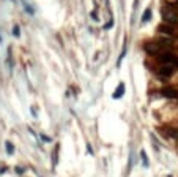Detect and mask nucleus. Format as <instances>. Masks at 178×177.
I'll use <instances>...</instances> for the list:
<instances>
[{"label": "nucleus", "instance_id": "f257e3e1", "mask_svg": "<svg viewBox=\"0 0 178 177\" xmlns=\"http://www.w3.org/2000/svg\"><path fill=\"white\" fill-rule=\"evenodd\" d=\"M161 16H162L166 24H169V25H177L178 24V13L170 5L164 6V8L161 10Z\"/></svg>", "mask_w": 178, "mask_h": 177}, {"label": "nucleus", "instance_id": "f03ea898", "mask_svg": "<svg viewBox=\"0 0 178 177\" xmlns=\"http://www.w3.org/2000/svg\"><path fill=\"white\" fill-rule=\"evenodd\" d=\"M158 60H159L161 63L172 65L175 70L178 68V55L172 54V52H169V51H164V52H161V54H158Z\"/></svg>", "mask_w": 178, "mask_h": 177}, {"label": "nucleus", "instance_id": "7ed1b4c3", "mask_svg": "<svg viewBox=\"0 0 178 177\" xmlns=\"http://www.w3.org/2000/svg\"><path fill=\"white\" fill-rule=\"evenodd\" d=\"M173 71H175V68H173L172 65H167V63H161L156 73H158V76H159L161 81H166L167 78H170V76L173 74Z\"/></svg>", "mask_w": 178, "mask_h": 177}, {"label": "nucleus", "instance_id": "20e7f679", "mask_svg": "<svg viewBox=\"0 0 178 177\" xmlns=\"http://www.w3.org/2000/svg\"><path fill=\"white\" fill-rule=\"evenodd\" d=\"M145 51L152 55H158V54H161V52H164L166 49L158 41H150V43H145Z\"/></svg>", "mask_w": 178, "mask_h": 177}, {"label": "nucleus", "instance_id": "39448f33", "mask_svg": "<svg viewBox=\"0 0 178 177\" xmlns=\"http://www.w3.org/2000/svg\"><path fill=\"white\" fill-rule=\"evenodd\" d=\"M161 93H162V96H166V98L178 100V90H175V89L166 87V89H162V90H161Z\"/></svg>", "mask_w": 178, "mask_h": 177}, {"label": "nucleus", "instance_id": "423d86ee", "mask_svg": "<svg viewBox=\"0 0 178 177\" xmlns=\"http://www.w3.org/2000/svg\"><path fill=\"white\" fill-rule=\"evenodd\" d=\"M158 30H159V33L164 36H170V38H172V36L175 35V32H173V29L170 27V25H159Z\"/></svg>", "mask_w": 178, "mask_h": 177}, {"label": "nucleus", "instance_id": "0eeeda50", "mask_svg": "<svg viewBox=\"0 0 178 177\" xmlns=\"http://www.w3.org/2000/svg\"><path fill=\"white\" fill-rule=\"evenodd\" d=\"M123 95H125V84H123V82H120L118 87H117V90L112 93V98L113 100H118V98H122Z\"/></svg>", "mask_w": 178, "mask_h": 177}, {"label": "nucleus", "instance_id": "6e6552de", "mask_svg": "<svg viewBox=\"0 0 178 177\" xmlns=\"http://www.w3.org/2000/svg\"><path fill=\"white\" fill-rule=\"evenodd\" d=\"M140 158H142V166H143V168H148L150 161H148V156H147L145 150H140Z\"/></svg>", "mask_w": 178, "mask_h": 177}, {"label": "nucleus", "instance_id": "1a4fd4ad", "mask_svg": "<svg viewBox=\"0 0 178 177\" xmlns=\"http://www.w3.org/2000/svg\"><path fill=\"white\" fill-rule=\"evenodd\" d=\"M150 19H152V8H147L142 14V22L145 24V22H148Z\"/></svg>", "mask_w": 178, "mask_h": 177}, {"label": "nucleus", "instance_id": "9d476101", "mask_svg": "<svg viewBox=\"0 0 178 177\" xmlns=\"http://www.w3.org/2000/svg\"><path fill=\"white\" fill-rule=\"evenodd\" d=\"M58 150H60V144H55V149H54V160H52L54 166L58 163Z\"/></svg>", "mask_w": 178, "mask_h": 177}, {"label": "nucleus", "instance_id": "9b49d317", "mask_svg": "<svg viewBox=\"0 0 178 177\" xmlns=\"http://www.w3.org/2000/svg\"><path fill=\"white\" fill-rule=\"evenodd\" d=\"M5 149H6V153H8V155H13V153H14V147H13L11 142L6 141L5 142Z\"/></svg>", "mask_w": 178, "mask_h": 177}, {"label": "nucleus", "instance_id": "f8f14e48", "mask_svg": "<svg viewBox=\"0 0 178 177\" xmlns=\"http://www.w3.org/2000/svg\"><path fill=\"white\" fill-rule=\"evenodd\" d=\"M167 135L172 136V138H175V139H178V130H175V128H167Z\"/></svg>", "mask_w": 178, "mask_h": 177}, {"label": "nucleus", "instance_id": "ddd939ff", "mask_svg": "<svg viewBox=\"0 0 178 177\" xmlns=\"http://www.w3.org/2000/svg\"><path fill=\"white\" fill-rule=\"evenodd\" d=\"M8 68H10V71L13 70V57H11V48L8 49Z\"/></svg>", "mask_w": 178, "mask_h": 177}, {"label": "nucleus", "instance_id": "4468645a", "mask_svg": "<svg viewBox=\"0 0 178 177\" xmlns=\"http://www.w3.org/2000/svg\"><path fill=\"white\" fill-rule=\"evenodd\" d=\"M13 35H14L16 38L21 36V29H19V25H14V27H13Z\"/></svg>", "mask_w": 178, "mask_h": 177}, {"label": "nucleus", "instance_id": "2eb2a0df", "mask_svg": "<svg viewBox=\"0 0 178 177\" xmlns=\"http://www.w3.org/2000/svg\"><path fill=\"white\" fill-rule=\"evenodd\" d=\"M39 138H41V139H43V141H44V142H52V139L49 138V136L43 135V133H41V135H39Z\"/></svg>", "mask_w": 178, "mask_h": 177}, {"label": "nucleus", "instance_id": "dca6fc26", "mask_svg": "<svg viewBox=\"0 0 178 177\" xmlns=\"http://www.w3.org/2000/svg\"><path fill=\"white\" fill-rule=\"evenodd\" d=\"M126 55V46H123V51H122V55H120V59H118V65L122 63V60H123V57Z\"/></svg>", "mask_w": 178, "mask_h": 177}, {"label": "nucleus", "instance_id": "f3484780", "mask_svg": "<svg viewBox=\"0 0 178 177\" xmlns=\"http://www.w3.org/2000/svg\"><path fill=\"white\" fill-rule=\"evenodd\" d=\"M87 152H88V155H93V153H95L93 152V147L90 146V142H87Z\"/></svg>", "mask_w": 178, "mask_h": 177}, {"label": "nucleus", "instance_id": "a211bd4d", "mask_svg": "<svg viewBox=\"0 0 178 177\" xmlns=\"http://www.w3.org/2000/svg\"><path fill=\"white\" fill-rule=\"evenodd\" d=\"M3 172H6V166H0V174H3Z\"/></svg>", "mask_w": 178, "mask_h": 177}, {"label": "nucleus", "instance_id": "6ab92c4d", "mask_svg": "<svg viewBox=\"0 0 178 177\" xmlns=\"http://www.w3.org/2000/svg\"><path fill=\"white\" fill-rule=\"evenodd\" d=\"M92 18L95 19V21H98V16H96V11H92Z\"/></svg>", "mask_w": 178, "mask_h": 177}, {"label": "nucleus", "instance_id": "aec40b11", "mask_svg": "<svg viewBox=\"0 0 178 177\" xmlns=\"http://www.w3.org/2000/svg\"><path fill=\"white\" fill-rule=\"evenodd\" d=\"M25 171V169L24 168H21V166H19V168H18V172H19V174H22V172H24Z\"/></svg>", "mask_w": 178, "mask_h": 177}, {"label": "nucleus", "instance_id": "412c9836", "mask_svg": "<svg viewBox=\"0 0 178 177\" xmlns=\"http://www.w3.org/2000/svg\"><path fill=\"white\" fill-rule=\"evenodd\" d=\"M0 43H2V35H0Z\"/></svg>", "mask_w": 178, "mask_h": 177}, {"label": "nucleus", "instance_id": "4be33fe9", "mask_svg": "<svg viewBox=\"0 0 178 177\" xmlns=\"http://www.w3.org/2000/svg\"><path fill=\"white\" fill-rule=\"evenodd\" d=\"M169 177H172V176H169Z\"/></svg>", "mask_w": 178, "mask_h": 177}]
</instances>
